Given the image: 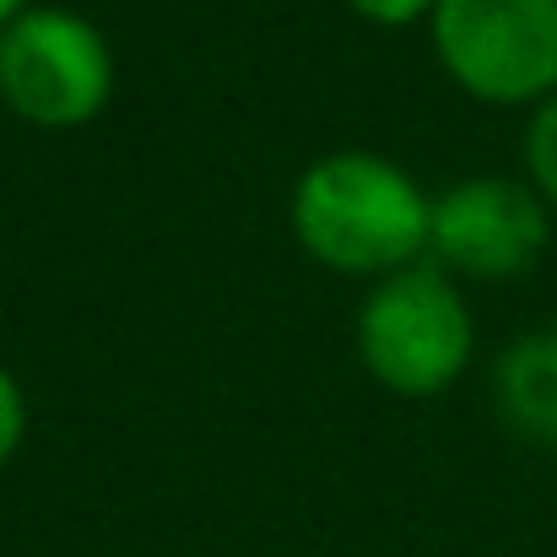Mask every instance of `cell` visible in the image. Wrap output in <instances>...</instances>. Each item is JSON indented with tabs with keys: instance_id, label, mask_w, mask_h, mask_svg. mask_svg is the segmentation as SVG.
Listing matches in <instances>:
<instances>
[{
	"instance_id": "5",
	"label": "cell",
	"mask_w": 557,
	"mask_h": 557,
	"mask_svg": "<svg viewBox=\"0 0 557 557\" xmlns=\"http://www.w3.org/2000/svg\"><path fill=\"white\" fill-rule=\"evenodd\" d=\"M553 244V206L520 174H466L433 195L428 260L455 282H520Z\"/></svg>"
},
{
	"instance_id": "2",
	"label": "cell",
	"mask_w": 557,
	"mask_h": 557,
	"mask_svg": "<svg viewBox=\"0 0 557 557\" xmlns=\"http://www.w3.org/2000/svg\"><path fill=\"white\" fill-rule=\"evenodd\" d=\"M352 347L379 389L400 400H433L471 369L476 314L466 304V287L444 265L417 260L395 276L369 282L352 320Z\"/></svg>"
},
{
	"instance_id": "9",
	"label": "cell",
	"mask_w": 557,
	"mask_h": 557,
	"mask_svg": "<svg viewBox=\"0 0 557 557\" xmlns=\"http://www.w3.org/2000/svg\"><path fill=\"white\" fill-rule=\"evenodd\" d=\"M352 16H363L369 27H417L433 16L438 0H347Z\"/></svg>"
},
{
	"instance_id": "7",
	"label": "cell",
	"mask_w": 557,
	"mask_h": 557,
	"mask_svg": "<svg viewBox=\"0 0 557 557\" xmlns=\"http://www.w3.org/2000/svg\"><path fill=\"white\" fill-rule=\"evenodd\" d=\"M520 180L536 189L557 216V92L525 109V136H520Z\"/></svg>"
},
{
	"instance_id": "4",
	"label": "cell",
	"mask_w": 557,
	"mask_h": 557,
	"mask_svg": "<svg viewBox=\"0 0 557 557\" xmlns=\"http://www.w3.org/2000/svg\"><path fill=\"white\" fill-rule=\"evenodd\" d=\"M114 49L71 5H27L0 33V103L33 131H82L114 98Z\"/></svg>"
},
{
	"instance_id": "3",
	"label": "cell",
	"mask_w": 557,
	"mask_h": 557,
	"mask_svg": "<svg viewBox=\"0 0 557 557\" xmlns=\"http://www.w3.org/2000/svg\"><path fill=\"white\" fill-rule=\"evenodd\" d=\"M438 71L482 109H536L557 92V0H438Z\"/></svg>"
},
{
	"instance_id": "10",
	"label": "cell",
	"mask_w": 557,
	"mask_h": 557,
	"mask_svg": "<svg viewBox=\"0 0 557 557\" xmlns=\"http://www.w3.org/2000/svg\"><path fill=\"white\" fill-rule=\"evenodd\" d=\"M27 5H33V0H0V33H5V27H11V22H16Z\"/></svg>"
},
{
	"instance_id": "8",
	"label": "cell",
	"mask_w": 557,
	"mask_h": 557,
	"mask_svg": "<svg viewBox=\"0 0 557 557\" xmlns=\"http://www.w3.org/2000/svg\"><path fill=\"white\" fill-rule=\"evenodd\" d=\"M22 438H27V395L22 379L0 363V471L22 455Z\"/></svg>"
},
{
	"instance_id": "6",
	"label": "cell",
	"mask_w": 557,
	"mask_h": 557,
	"mask_svg": "<svg viewBox=\"0 0 557 557\" xmlns=\"http://www.w3.org/2000/svg\"><path fill=\"white\" fill-rule=\"evenodd\" d=\"M493 395H498V417L520 438L557 449V325L525 331L504 347L493 369Z\"/></svg>"
},
{
	"instance_id": "1",
	"label": "cell",
	"mask_w": 557,
	"mask_h": 557,
	"mask_svg": "<svg viewBox=\"0 0 557 557\" xmlns=\"http://www.w3.org/2000/svg\"><path fill=\"white\" fill-rule=\"evenodd\" d=\"M433 195L411 169L379 152H325L287 195V227L298 249L331 276L379 282L428 260Z\"/></svg>"
}]
</instances>
